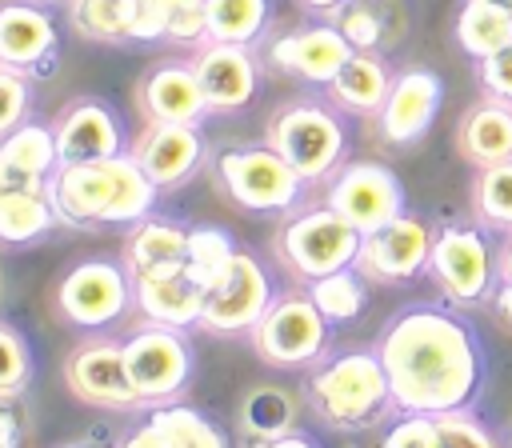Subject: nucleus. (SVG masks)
Returning <instances> with one entry per match:
<instances>
[{
    "label": "nucleus",
    "instance_id": "f257e3e1",
    "mask_svg": "<svg viewBox=\"0 0 512 448\" xmlns=\"http://www.w3.org/2000/svg\"><path fill=\"white\" fill-rule=\"evenodd\" d=\"M376 356L400 412H472L488 384V352L480 332L472 320L440 304H412L396 312L376 336Z\"/></svg>",
    "mask_w": 512,
    "mask_h": 448
},
{
    "label": "nucleus",
    "instance_id": "f03ea898",
    "mask_svg": "<svg viewBox=\"0 0 512 448\" xmlns=\"http://www.w3.org/2000/svg\"><path fill=\"white\" fill-rule=\"evenodd\" d=\"M152 176L136 164V156L120 152L108 160H80L60 164L48 180L52 208L68 228H96V224H140L156 204Z\"/></svg>",
    "mask_w": 512,
    "mask_h": 448
},
{
    "label": "nucleus",
    "instance_id": "7ed1b4c3",
    "mask_svg": "<svg viewBox=\"0 0 512 448\" xmlns=\"http://www.w3.org/2000/svg\"><path fill=\"white\" fill-rule=\"evenodd\" d=\"M308 404L320 412L324 424L340 432L372 428L396 408L392 384H388V372L376 348H356V352H340L324 360L308 376Z\"/></svg>",
    "mask_w": 512,
    "mask_h": 448
},
{
    "label": "nucleus",
    "instance_id": "20e7f679",
    "mask_svg": "<svg viewBox=\"0 0 512 448\" xmlns=\"http://www.w3.org/2000/svg\"><path fill=\"white\" fill-rule=\"evenodd\" d=\"M428 272L436 288L456 304V308H480L496 300L500 288V264H496V244L492 232L472 224H444L432 236V260Z\"/></svg>",
    "mask_w": 512,
    "mask_h": 448
},
{
    "label": "nucleus",
    "instance_id": "39448f33",
    "mask_svg": "<svg viewBox=\"0 0 512 448\" xmlns=\"http://www.w3.org/2000/svg\"><path fill=\"white\" fill-rule=\"evenodd\" d=\"M268 144L304 176V184H312L340 168L344 148H348V128L328 104L296 100L272 116Z\"/></svg>",
    "mask_w": 512,
    "mask_h": 448
},
{
    "label": "nucleus",
    "instance_id": "423d86ee",
    "mask_svg": "<svg viewBox=\"0 0 512 448\" xmlns=\"http://www.w3.org/2000/svg\"><path fill=\"white\" fill-rule=\"evenodd\" d=\"M360 244H364V232L356 224H348L328 204L292 216L276 236V252L284 260V268H292L304 284L320 280L328 272L352 268L360 256Z\"/></svg>",
    "mask_w": 512,
    "mask_h": 448
},
{
    "label": "nucleus",
    "instance_id": "0eeeda50",
    "mask_svg": "<svg viewBox=\"0 0 512 448\" xmlns=\"http://www.w3.org/2000/svg\"><path fill=\"white\" fill-rule=\"evenodd\" d=\"M216 172L228 196L248 212H288L304 192V176L272 144L228 148L216 160Z\"/></svg>",
    "mask_w": 512,
    "mask_h": 448
},
{
    "label": "nucleus",
    "instance_id": "6e6552de",
    "mask_svg": "<svg viewBox=\"0 0 512 448\" xmlns=\"http://www.w3.org/2000/svg\"><path fill=\"white\" fill-rule=\"evenodd\" d=\"M256 352L276 368L312 364L328 344V316L316 308L308 292H284L268 304L260 324L252 328Z\"/></svg>",
    "mask_w": 512,
    "mask_h": 448
},
{
    "label": "nucleus",
    "instance_id": "1a4fd4ad",
    "mask_svg": "<svg viewBox=\"0 0 512 448\" xmlns=\"http://www.w3.org/2000/svg\"><path fill=\"white\" fill-rule=\"evenodd\" d=\"M328 208H336L348 224H356L364 236L404 216V184L388 164L376 160H352L340 164L328 184Z\"/></svg>",
    "mask_w": 512,
    "mask_h": 448
},
{
    "label": "nucleus",
    "instance_id": "9d476101",
    "mask_svg": "<svg viewBox=\"0 0 512 448\" xmlns=\"http://www.w3.org/2000/svg\"><path fill=\"white\" fill-rule=\"evenodd\" d=\"M272 280L264 272V264L252 256V252H240L232 256V264L204 288V312H200V324L208 332H244V328H256L260 316L268 312L272 304Z\"/></svg>",
    "mask_w": 512,
    "mask_h": 448
},
{
    "label": "nucleus",
    "instance_id": "9b49d317",
    "mask_svg": "<svg viewBox=\"0 0 512 448\" xmlns=\"http://www.w3.org/2000/svg\"><path fill=\"white\" fill-rule=\"evenodd\" d=\"M132 272L116 260H80L56 288V308L80 328H104L128 312Z\"/></svg>",
    "mask_w": 512,
    "mask_h": 448
},
{
    "label": "nucleus",
    "instance_id": "f8f14e48",
    "mask_svg": "<svg viewBox=\"0 0 512 448\" xmlns=\"http://www.w3.org/2000/svg\"><path fill=\"white\" fill-rule=\"evenodd\" d=\"M124 364H128V376L140 400H172L192 372V352L180 328L148 320L140 332L124 340Z\"/></svg>",
    "mask_w": 512,
    "mask_h": 448
},
{
    "label": "nucleus",
    "instance_id": "ddd939ff",
    "mask_svg": "<svg viewBox=\"0 0 512 448\" xmlns=\"http://www.w3.org/2000/svg\"><path fill=\"white\" fill-rule=\"evenodd\" d=\"M432 228L420 216H396L392 224L376 228L364 236L356 268L364 272L368 284H408L420 272H428L432 260Z\"/></svg>",
    "mask_w": 512,
    "mask_h": 448
},
{
    "label": "nucleus",
    "instance_id": "4468645a",
    "mask_svg": "<svg viewBox=\"0 0 512 448\" xmlns=\"http://www.w3.org/2000/svg\"><path fill=\"white\" fill-rule=\"evenodd\" d=\"M64 380L92 408L124 412V408L140 404V392H136V384L128 376V364H124V344H116V340L80 344L64 364Z\"/></svg>",
    "mask_w": 512,
    "mask_h": 448
},
{
    "label": "nucleus",
    "instance_id": "2eb2a0df",
    "mask_svg": "<svg viewBox=\"0 0 512 448\" xmlns=\"http://www.w3.org/2000/svg\"><path fill=\"white\" fill-rule=\"evenodd\" d=\"M440 100H444V80L432 68H404L392 76L388 100L376 112L380 136L396 148H408L416 140H424V132L432 128V120L440 116Z\"/></svg>",
    "mask_w": 512,
    "mask_h": 448
},
{
    "label": "nucleus",
    "instance_id": "dca6fc26",
    "mask_svg": "<svg viewBox=\"0 0 512 448\" xmlns=\"http://www.w3.org/2000/svg\"><path fill=\"white\" fill-rule=\"evenodd\" d=\"M192 68H196V80H200L212 112H236L260 88V68H256V56L248 52V44L208 40V44H200Z\"/></svg>",
    "mask_w": 512,
    "mask_h": 448
},
{
    "label": "nucleus",
    "instance_id": "f3484780",
    "mask_svg": "<svg viewBox=\"0 0 512 448\" xmlns=\"http://www.w3.org/2000/svg\"><path fill=\"white\" fill-rule=\"evenodd\" d=\"M352 52L356 48L348 44V36L336 24H308V28H296L288 36H280L268 56H272V64L280 72H292V76H300L308 84H324L328 88L336 80V72L348 64Z\"/></svg>",
    "mask_w": 512,
    "mask_h": 448
},
{
    "label": "nucleus",
    "instance_id": "a211bd4d",
    "mask_svg": "<svg viewBox=\"0 0 512 448\" xmlns=\"http://www.w3.org/2000/svg\"><path fill=\"white\" fill-rule=\"evenodd\" d=\"M60 44L56 20L48 8L32 4V0H12L0 4V64L16 68V72H40L52 64Z\"/></svg>",
    "mask_w": 512,
    "mask_h": 448
},
{
    "label": "nucleus",
    "instance_id": "6ab92c4d",
    "mask_svg": "<svg viewBox=\"0 0 512 448\" xmlns=\"http://www.w3.org/2000/svg\"><path fill=\"white\" fill-rule=\"evenodd\" d=\"M60 168L56 128L24 120L0 140V192H40Z\"/></svg>",
    "mask_w": 512,
    "mask_h": 448
},
{
    "label": "nucleus",
    "instance_id": "aec40b11",
    "mask_svg": "<svg viewBox=\"0 0 512 448\" xmlns=\"http://www.w3.org/2000/svg\"><path fill=\"white\" fill-rule=\"evenodd\" d=\"M132 156L152 176L156 188H176L200 168L204 140L196 124H152L148 120V128L132 144Z\"/></svg>",
    "mask_w": 512,
    "mask_h": 448
},
{
    "label": "nucleus",
    "instance_id": "412c9836",
    "mask_svg": "<svg viewBox=\"0 0 512 448\" xmlns=\"http://www.w3.org/2000/svg\"><path fill=\"white\" fill-rule=\"evenodd\" d=\"M140 108L152 124H200L208 108V96L196 80L192 64H156L140 80Z\"/></svg>",
    "mask_w": 512,
    "mask_h": 448
},
{
    "label": "nucleus",
    "instance_id": "4be33fe9",
    "mask_svg": "<svg viewBox=\"0 0 512 448\" xmlns=\"http://www.w3.org/2000/svg\"><path fill=\"white\" fill-rule=\"evenodd\" d=\"M56 148H60V164L120 156L124 152V132H120L116 112L104 100H76L56 120Z\"/></svg>",
    "mask_w": 512,
    "mask_h": 448
},
{
    "label": "nucleus",
    "instance_id": "5701e85b",
    "mask_svg": "<svg viewBox=\"0 0 512 448\" xmlns=\"http://www.w3.org/2000/svg\"><path fill=\"white\" fill-rule=\"evenodd\" d=\"M128 40H176L208 44V8L204 0H124Z\"/></svg>",
    "mask_w": 512,
    "mask_h": 448
},
{
    "label": "nucleus",
    "instance_id": "b1692460",
    "mask_svg": "<svg viewBox=\"0 0 512 448\" xmlns=\"http://www.w3.org/2000/svg\"><path fill=\"white\" fill-rule=\"evenodd\" d=\"M456 152L472 168H488L512 160V104L496 96H480L456 128Z\"/></svg>",
    "mask_w": 512,
    "mask_h": 448
},
{
    "label": "nucleus",
    "instance_id": "393cba45",
    "mask_svg": "<svg viewBox=\"0 0 512 448\" xmlns=\"http://www.w3.org/2000/svg\"><path fill=\"white\" fill-rule=\"evenodd\" d=\"M188 264V228H180L176 220H160V216H144L124 244V268L132 276H168V272H184Z\"/></svg>",
    "mask_w": 512,
    "mask_h": 448
},
{
    "label": "nucleus",
    "instance_id": "a878e982",
    "mask_svg": "<svg viewBox=\"0 0 512 448\" xmlns=\"http://www.w3.org/2000/svg\"><path fill=\"white\" fill-rule=\"evenodd\" d=\"M132 300L152 324L184 328L200 324L204 312V288L188 272H168V276H132Z\"/></svg>",
    "mask_w": 512,
    "mask_h": 448
},
{
    "label": "nucleus",
    "instance_id": "bb28decb",
    "mask_svg": "<svg viewBox=\"0 0 512 448\" xmlns=\"http://www.w3.org/2000/svg\"><path fill=\"white\" fill-rule=\"evenodd\" d=\"M388 88H392V72L384 64V56L352 52L348 64L336 72V80L328 84V96L336 108H344L352 116H376L388 100Z\"/></svg>",
    "mask_w": 512,
    "mask_h": 448
},
{
    "label": "nucleus",
    "instance_id": "cd10ccee",
    "mask_svg": "<svg viewBox=\"0 0 512 448\" xmlns=\"http://www.w3.org/2000/svg\"><path fill=\"white\" fill-rule=\"evenodd\" d=\"M456 44L472 60H488L512 44V12L492 0H464L456 16Z\"/></svg>",
    "mask_w": 512,
    "mask_h": 448
},
{
    "label": "nucleus",
    "instance_id": "c85d7f7f",
    "mask_svg": "<svg viewBox=\"0 0 512 448\" xmlns=\"http://www.w3.org/2000/svg\"><path fill=\"white\" fill-rule=\"evenodd\" d=\"M60 216L52 208L48 188L40 192H0V244H28L56 228Z\"/></svg>",
    "mask_w": 512,
    "mask_h": 448
},
{
    "label": "nucleus",
    "instance_id": "c756f323",
    "mask_svg": "<svg viewBox=\"0 0 512 448\" xmlns=\"http://www.w3.org/2000/svg\"><path fill=\"white\" fill-rule=\"evenodd\" d=\"M472 220L496 236L512 232V160L476 168L472 180Z\"/></svg>",
    "mask_w": 512,
    "mask_h": 448
},
{
    "label": "nucleus",
    "instance_id": "7c9ffc66",
    "mask_svg": "<svg viewBox=\"0 0 512 448\" xmlns=\"http://www.w3.org/2000/svg\"><path fill=\"white\" fill-rule=\"evenodd\" d=\"M292 424H296V400H292V392L268 388V384L244 392V400H240V428L252 440L268 444L276 436H288Z\"/></svg>",
    "mask_w": 512,
    "mask_h": 448
},
{
    "label": "nucleus",
    "instance_id": "2f4dec72",
    "mask_svg": "<svg viewBox=\"0 0 512 448\" xmlns=\"http://www.w3.org/2000/svg\"><path fill=\"white\" fill-rule=\"evenodd\" d=\"M148 424L164 440V448H228L224 428H216L204 412L188 404H160L148 416Z\"/></svg>",
    "mask_w": 512,
    "mask_h": 448
},
{
    "label": "nucleus",
    "instance_id": "473e14b6",
    "mask_svg": "<svg viewBox=\"0 0 512 448\" xmlns=\"http://www.w3.org/2000/svg\"><path fill=\"white\" fill-rule=\"evenodd\" d=\"M308 296L316 300V308L328 316V324H348L364 312L368 304V280L364 272L352 264V268H340V272H328L320 280H308Z\"/></svg>",
    "mask_w": 512,
    "mask_h": 448
},
{
    "label": "nucleus",
    "instance_id": "72a5a7b5",
    "mask_svg": "<svg viewBox=\"0 0 512 448\" xmlns=\"http://www.w3.org/2000/svg\"><path fill=\"white\" fill-rule=\"evenodd\" d=\"M208 40L252 44L268 24V0H204Z\"/></svg>",
    "mask_w": 512,
    "mask_h": 448
},
{
    "label": "nucleus",
    "instance_id": "f704fd0d",
    "mask_svg": "<svg viewBox=\"0 0 512 448\" xmlns=\"http://www.w3.org/2000/svg\"><path fill=\"white\" fill-rule=\"evenodd\" d=\"M232 256H236V244H232V236L224 228H212V224L188 228V264H184V272L200 288H208L232 264Z\"/></svg>",
    "mask_w": 512,
    "mask_h": 448
},
{
    "label": "nucleus",
    "instance_id": "c9c22d12",
    "mask_svg": "<svg viewBox=\"0 0 512 448\" xmlns=\"http://www.w3.org/2000/svg\"><path fill=\"white\" fill-rule=\"evenodd\" d=\"M68 24L76 36L96 44H124V0H68Z\"/></svg>",
    "mask_w": 512,
    "mask_h": 448
},
{
    "label": "nucleus",
    "instance_id": "e433bc0d",
    "mask_svg": "<svg viewBox=\"0 0 512 448\" xmlns=\"http://www.w3.org/2000/svg\"><path fill=\"white\" fill-rule=\"evenodd\" d=\"M32 376V352H28V340L0 320V400H12L24 392Z\"/></svg>",
    "mask_w": 512,
    "mask_h": 448
},
{
    "label": "nucleus",
    "instance_id": "4c0bfd02",
    "mask_svg": "<svg viewBox=\"0 0 512 448\" xmlns=\"http://www.w3.org/2000/svg\"><path fill=\"white\" fill-rule=\"evenodd\" d=\"M332 24L348 36V44H352L356 52H376L380 40H384V20H380V12H376L368 0H348V4L332 16Z\"/></svg>",
    "mask_w": 512,
    "mask_h": 448
},
{
    "label": "nucleus",
    "instance_id": "58836bf2",
    "mask_svg": "<svg viewBox=\"0 0 512 448\" xmlns=\"http://www.w3.org/2000/svg\"><path fill=\"white\" fill-rule=\"evenodd\" d=\"M436 424H440V448H500L488 424L472 412H448L436 416Z\"/></svg>",
    "mask_w": 512,
    "mask_h": 448
},
{
    "label": "nucleus",
    "instance_id": "ea45409f",
    "mask_svg": "<svg viewBox=\"0 0 512 448\" xmlns=\"http://www.w3.org/2000/svg\"><path fill=\"white\" fill-rule=\"evenodd\" d=\"M28 104H32V88H28V76L16 72V68H4L0 64V140L24 124L28 116Z\"/></svg>",
    "mask_w": 512,
    "mask_h": 448
},
{
    "label": "nucleus",
    "instance_id": "a19ab883",
    "mask_svg": "<svg viewBox=\"0 0 512 448\" xmlns=\"http://www.w3.org/2000/svg\"><path fill=\"white\" fill-rule=\"evenodd\" d=\"M380 448H440V424L424 412H404L396 424H388Z\"/></svg>",
    "mask_w": 512,
    "mask_h": 448
},
{
    "label": "nucleus",
    "instance_id": "79ce46f5",
    "mask_svg": "<svg viewBox=\"0 0 512 448\" xmlns=\"http://www.w3.org/2000/svg\"><path fill=\"white\" fill-rule=\"evenodd\" d=\"M476 72H480L484 96H496V100L512 104V44L500 48L496 56H488V60H476Z\"/></svg>",
    "mask_w": 512,
    "mask_h": 448
},
{
    "label": "nucleus",
    "instance_id": "37998d69",
    "mask_svg": "<svg viewBox=\"0 0 512 448\" xmlns=\"http://www.w3.org/2000/svg\"><path fill=\"white\" fill-rule=\"evenodd\" d=\"M120 448H164V440L152 432V424H144V428H136Z\"/></svg>",
    "mask_w": 512,
    "mask_h": 448
},
{
    "label": "nucleus",
    "instance_id": "c03bdc74",
    "mask_svg": "<svg viewBox=\"0 0 512 448\" xmlns=\"http://www.w3.org/2000/svg\"><path fill=\"white\" fill-rule=\"evenodd\" d=\"M0 448H20V428L8 412H0Z\"/></svg>",
    "mask_w": 512,
    "mask_h": 448
},
{
    "label": "nucleus",
    "instance_id": "a18cd8bd",
    "mask_svg": "<svg viewBox=\"0 0 512 448\" xmlns=\"http://www.w3.org/2000/svg\"><path fill=\"white\" fill-rule=\"evenodd\" d=\"M496 264H500V284L512 280V232L500 240V248H496Z\"/></svg>",
    "mask_w": 512,
    "mask_h": 448
},
{
    "label": "nucleus",
    "instance_id": "49530a36",
    "mask_svg": "<svg viewBox=\"0 0 512 448\" xmlns=\"http://www.w3.org/2000/svg\"><path fill=\"white\" fill-rule=\"evenodd\" d=\"M492 304H496V312L504 316V324H512V280H504V284L496 288V300H492Z\"/></svg>",
    "mask_w": 512,
    "mask_h": 448
},
{
    "label": "nucleus",
    "instance_id": "de8ad7c7",
    "mask_svg": "<svg viewBox=\"0 0 512 448\" xmlns=\"http://www.w3.org/2000/svg\"><path fill=\"white\" fill-rule=\"evenodd\" d=\"M300 4H304L308 12H316V16H336L348 0H300Z\"/></svg>",
    "mask_w": 512,
    "mask_h": 448
},
{
    "label": "nucleus",
    "instance_id": "09e8293b",
    "mask_svg": "<svg viewBox=\"0 0 512 448\" xmlns=\"http://www.w3.org/2000/svg\"><path fill=\"white\" fill-rule=\"evenodd\" d=\"M260 448H316L308 436H296V432H288V436H276V440H268V444H260Z\"/></svg>",
    "mask_w": 512,
    "mask_h": 448
},
{
    "label": "nucleus",
    "instance_id": "8fccbe9b",
    "mask_svg": "<svg viewBox=\"0 0 512 448\" xmlns=\"http://www.w3.org/2000/svg\"><path fill=\"white\" fill-rule=\"evenodd\" d=\"M492 4H500V8H508V12H512V0H492Z\"/></svg>",
    "mask_w": 512,
    "mask_h": 448
},
{
    "label": "nucleus",
    "instance_id": "3c124183",
    "mask_svg": "<svg viewBox=\"0 0 512 448\" xmlns=\"http://www.w3.org/2000/svg\"><path fill=\"white\" fill-rule=\"evenodd\" d=\"M0 292H4V272H0Z\"/></svg>",
    "mask_w": 512,
    "mask_h": 448
}]
</instances>
